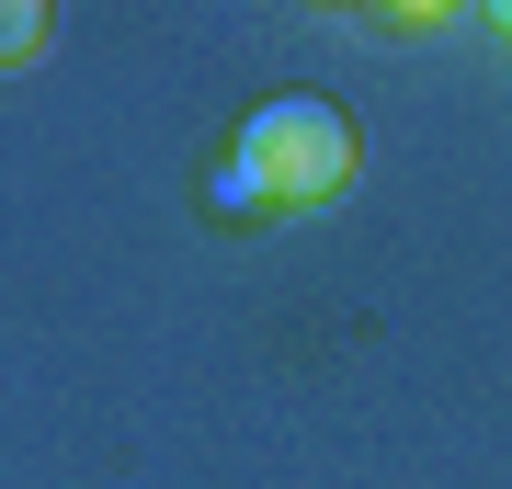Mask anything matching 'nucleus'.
Wrapping results in <instances>:
<instances>
[{
  "label": "nucleus",
  "instance_id": "nucleus-1",
  "mask_svg": "<svg viewBox=\"0 0 512 489\" xmlns=\"http://www.w3.org/2000/svg\"><path fill=\"white\" fill-rule=\"evenodd\" d=\"M239 160L262 171L274 205H330L353 182V114L319 103V91H274V103L239 126Z\"/></svg>",
  "mask_w": 512,
  "mask_h": 489
},
{
  "label": "nucleus",
  "instance_id": "nucleus-2",
  "mask_svg": "<svg viewBox=\"0 0 512 489\" xmlns=\"http://www.w3.org/2000/svg\"><path fill=\"white\" fill-rule=\"evenodd\" d=\"M205 205H217V217H262V205H274V194H262V171H251V160H239V148H228V160L205 171Z\"/></svg>",
  "mask_w": 512,
  "mask_h": 489
},
{
  "label": "nucleus",
  "instance_id": "nucleus-3",
  "mask_svg": "<svg viewBox=\"0 0 512 489\" xmlns=\"http://www.w3.org/2000/svg\"><path fill=\"white\" fill-rule=\"evenodd\" d=\"M46 46V12L35 0H0V57H35Z\"/></svg>",
  "mask_w": 512,
  "mask_h": 489
},
{
  "label": "nucleus",
  "instance_id": "nucleus-4",
  "mask_svg": "<svg viewBox=\"0 0 512 489\" xmlns=\"http://www.w3.org/2000/svg\"><path fill=\"white\" fill-rule=\"evenodd\" d=\"M501 35H512V12H501Z\"/></svg>",
  "mask_w": 512,
  "mask_h": 489
}]
</instances>
